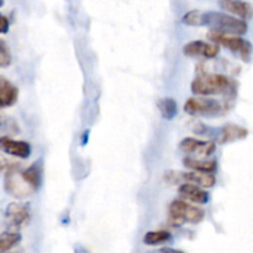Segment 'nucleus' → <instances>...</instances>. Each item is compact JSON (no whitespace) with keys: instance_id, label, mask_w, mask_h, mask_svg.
I'll use <instances>...</instances> for the list:
<instances>
[{"instance_id":"f257e3e1","label":"nucleus","mask_w":253,"mask_h":253,"mask_svg":"<svg viewBox=\"0 0 253 253\" xmlns=\"http://www.w3.org/2000/svg\"><path fill=\"white\" fill-rule=\"evenodd\" d=\"M202 26H208L211 31L229 35H244L247 32V22L229 14L219 11H208L202 14Z\"/></svg>"},{"instance_id":"f03ea898","label":"nucleus","mask_w":253,"mask_h":253,"mask_svg":"<svg viewBox=\"0 0 253 253\" xmlns=\"http://www.w3.org/2000/svg\"><path fill=\"white\" fill-rule=\"evenodd\" d=\"M231 85V81L224 74H204L193 81L192 91L197 95H215L225 93Z\"/></svg>"},{"instance_id":"7ed1b4c3","label":"nucleus","mask_w":253,"mask_h":253,"mask_svg":"<svg viewBox=\"0 0 253 253\" xmlns=\"http://www.w3.org/2000/svg\"><path fill=\"white\" fill-rule=\"evenodd\" d=\"M209 40H211L214 43H219L229 48L230 51L239 53L244 61H250L251 57L253 46L250 41L242 39V37L236 36V35H229V34H220L216 31H210L208 34Z\"/></svg>"},{"instance_id":"20e7f679","label":"nucleus","mask_w":253,"mask_h":253,"mask_svg":"<svg viewBox=\"0 0 253 253\" xmlns=\"http://www.w3.org/2000/svg\"><path fill=\"white\" fill-rule=\"evenodd\" d=\"M205 216L204 210L193 207L183 200H174L169 207V217L175 225H182L184 222L198 224Z\"/></svg>"},{"instance_id":"39448f33","label":"nucleus","mask_w":253,"mask_h":253,"mask_svg":"<svg viewBox=\"0 0 253 253\" xmlns=\"http://www.w3.org/2000/svg\"><path fill=\"white\" fill-rule=\"evenodd\" d=\"M166 180L169 183H179L183 180L188 184H194L202 188H211L216 183V178L208 173L200 172H170L166 173Z\"/></svg>"},{"instance_id":"423d86ee","label":"nucleus","mask_w":253,"mask_h":253,"mask_svg":"<svg viewBox=\"0 0 253 253\" xmlns=\"http://www.w3.org/2000/svg\"><path fill=\"white\" fill-rule=\"evenodd\" d=\"M221 104L215 99L190 98L184 104V111L189 115H216L221 111Z\"/></svg>"},{"instance_id":"0eeeda50","label":"nucleus","mask_w":253,"mask_h":253,"mask_svg":"<svg viewBox=\"0 0 253 253\" xmlns=\"http://www.w3.org/2000/svg\"><path fill=\"white\" fill-rule=\"evenodd\" d=\"M4 184L6 192L9 193V194H11L12 197L17 198V199H22V198L29 197V195L32 194V192H34V189L25 182L22 175L19 174L17 170L7 173Z\"/></svg>"},{"instance_id":"6e6552de","label":"nucleus","mask_w":253,"mask_h":253,"mask_svg":"<svg viewBox=\"0 0 253 253\" xmlns=\"http://www.w3.org/2000/svg\"><path fill=\"white\" fill-rule=\"evenodd\" d=\"M5 217L9 226L20 229L30 220V208L27 204L11 203L5 210Z\"/></svg>"},{"instance_id":"1a4fd4ad","label":"nucleus","mask_w":253,"mask_h":253,"mask_svg":"<svg viewBox=\"0 0 253 253\" xmlns=\"http://www.w3.org/2000/svg\"><path fill=\"white\" fill-rule=\"evenodd\" d=\"M183 52L188 57H204V58H214L219 54L220 48L216 43H210L205 41H190L183 47Z\"/></svg>"},{"instance_id":"9d476101","label":"nucleus","mask_w":253,"mask_h":253,"mask_svg":"<svg viewBox=\"0 0 253 253\" xmlns=\"http://www.w3.org/2000/svg\"><path fill=\"white\" fill-rule=\"evenodd\" d=\"M179 147L184 152L194 153V155L203 156V157H209L216 150V145L211 142V141H202L193 137L184 138L180 142Z\"/></svg>"},{"instance_id":"9b49d317","label":"nucleus","mask_w":253,"mask_h":253,"mask_svg":"<svg viewBox=\"0 0 253 253\" xmlns=\"http://www.w3.org/2000/svg\"><path fill=\"white\" fill-rule=\"evenodd\" d=\"M0 151L19 158H27L31 155V146L25 141L12 140L9 136L0 137Z\"/></svg>"},{"instance_id":"f8f14e48","label":"nucleus","mask_w":253,"mask_h":253,"mask_svg":"<svg viewBox=\"0 0 253 253\" xmlns=\"http://www.w3.org/2000/svg\"><path fill=\"white\" fill-rule=\"evenodd\" d=\"M178 193L184 199L190 200L197 204H207L209 202V193L207 190L202 189L200 187L194 184H188V183H183L179 188H178Z\"/></svg>"},{"instance_id":"ddd939ff","label":"nucleus","mask_w":253,"mask_h":253,"mask_svg":"<svg viewBox=\"0 0 253 253\" xmlns=\"http://www.w3.org/2000/svg\"><path fill=\"white\" fill-rule=\"evenodd\" d=\"M220 6L231 14L240 16L242 20H249L253 16V7L246 1H237V0H222L219 2Z\"/></svg>"},{"instance_id":"4468645a","label":"nucleus","mask_w":253,"mask_h":253,"mask_svg":"<svg viewBox=\"0 0 253 253\" xmlns=\"http://www.w3.org/2000/svg\"><path fill=\"white\" fill-rule=\"evenodd\" d=\"M17 96H19V90L16 86L6 78L0 76V109L14 105L17 100Z\"/></svg>"},{"instance_id":"2eb2a0df","label":"nucleus","mask_w":253,"mask_h":253,"mask_svg":"<svg viewBox=\"0 0 253 253\" xmlns=\"http://www.w3.org/2000/svg\"><path fill=\"white\" fill-rule=\"evenodd\" d=\"M249 135V131L245 127L235 124H229L225 125L221 128V135H220V142L221 143H229L234 142V141L244 140L246 136Z\"/></svg>"},{"instance_id":"dca6fc26","label":"nucleus","mask_w":253,"mask_h":253,"mask_svg":"<svg viewBox=\"0 0 253 253\" xmlns=\"http://www.w3.org/2000/svg\"><path fill=\"white\" fill-rule=\"evenodd\" d=\"M183 165H184L187 168L193 169V172L208 173V174L211 172H214L217 167L216 161H214V160L199 161V160H195V158H192V157H185L184 160H183Z\"/></svg>"},{"instance_id":"f3484780","label":"nucleus","mask_w":253,"mask_h":253,"mask_svg":"<svg viewBox=\"0 0 253 253\" xmlns=\"http://www.w3.org/2000/svg\"><path fill=\"white\" fill-rule=\"evenodd\" d=\"M21 175L25 179V182H26L34 190L40 188V185H41V169H40L37 163L30 166L27 169H25L24 172L21 173Z\"/></svg>"},{"instance_id":"a211bd4d","label":"nucleus","mask_w":253,"mask_h":253,"mask_svg":"<svg viewBox=\"0 0 253 253\" xmlns=\"http://www.w3.org/2000/svg\"><path fill=\"white\" fill-rule=\"evenodd\" d=\"M157 105H158V109H160L161 114H162V116L166 119V120H173L174 116L177 115L178 106L174 99L163 98L158 101Z\"/></svg>"},{"instance_id":"6ab92c4d","label":"nucleus","mask_w":253,"mask_h":253,"mask_svg":"<svg viewBox=\"0 0 253 253\" xmlns=\"http://www.w3.org/2000/svg\"><path fill=\"white\" fill-rule=\"evenodd\" d=\"M21 241V235L19 232H4L0 234V253L9 252Z\"/></svg>"},{"instance_id":"aec40b11","label":"nucleus","mask_w":253,"mask_h":253,"mask_svg":"<svg viewBox=\"0 0 253 253\" xmlns=\"http://www.w3.org/2000/svg\"><path fill=\"white\" fill-rule=\"evenodd\" d=\"M170 234L166 230H160V231H150L143 236V242L150 246H156V245L165 244L169 241Z\"/></svg>"},{"instance_id":"412c9836","label":"nucleus","mask_w":253,"mask_h":253,"mask_svg":"<svg viewBox=\"0 0 253 253\" xmlns=\"http://www.w3.org/2000/svg\"><path fill=\"white\" fill-rule=\"evenodd\" d=\"M11 61L12 57L9 46H7L4 40L0 39V67L1 68H6V67H9L11 64Z\"/></svg>"},{"instance_id":"4be33fe9","label":"nucleus","mask_w":253,"mask_h":253,"mask_svg":"<svg viewBox=\"0 0 253 253\" xmlns=\"http://www.w3.org/2000/svg\"><path fill=\"white\" fill-rule=\"evenodd\" d=\"M2 131L4 132H17L19 126L11 118L0 114V132H2Z\"/></svg>"},{"instance_id":"5701e85b","label":"nucleus","mask_w":253,"mask_h":253,"mask_svg":"<svg viewBox=\"0 0 253 253\" xmlns=\"http://www.w3.org/2000/svg\"><path fill=\"white\" fill-rule=\"evenodd\" d=\"M202 14L198 10H193L183 16V22L190 26H202Z\"/></svg>"},{"instance_id":"b1692460","label":"nucleus","mask_w":253,"mask_h":253,"mask_svg":"<svg viewBox=\"0 0 253 253\" xmlns=\"http://www.w3.org/2000/svg\"><path fill=\"white\" fill-rule=\"evenodd\" d=\"M17 166H19L17 163L7 160L6 157H2V156H0V170H2V172H6V174L10 172H14V170H17Z\"/></svg>"},{"instance_id":"393cba45","label":"nucleus","mask_w":253,"mask_h":253,"mask_svg":"<svg viewBox=\"0 0 253 253\" xmlns=\"http://www.w3.org/2000/svg\"><path fill=\"white\" fill-rule=\"evenodd\" d=\"M10 27V22L9 19H7L5 15L0 14V34H6L9 31Z\"/></svg>"},{"instance_id":"a878e982","label":"nucleus","mask_w":253,"mask_h":253,"mask_svg":"<svg viewBox=\"0 0 253 253\" xmlns=\"http://www.w3.org/2000/svg\"><path fill=\"white\" fill-rule=\"evenodd\" d=\"M160 253H184V252H182V251H178V250H173V249H162L160 251Z\"/></svg>"},{"instance_id":"bb28decb","label":"nucleus","mask_w":253,"mask_h":253,"mask_svg":"<svg viewBox=\"0 0 253 253\" xmlns=\"http://www.w3.org/2000/svg\"><path fill=\"white\" fill-rule=\"evenodd\" d=\"M5 253H22L21 251H9V252H5Z\"/></svg>"},{"instance_id":"cd10ccee","label":"nucleus","mask_w":253,"mask_h":253,"mask_svg":"<svg viewBox=\"0 0 253 253\" xmlns=\"http://www.w3.org/2000/svg\"><path fill=\"white\" fill-rule=\"evenodd\" d=\"M2 5H4V1H1V0H0V7H1Z\"/></svg>"}]
</instances>
